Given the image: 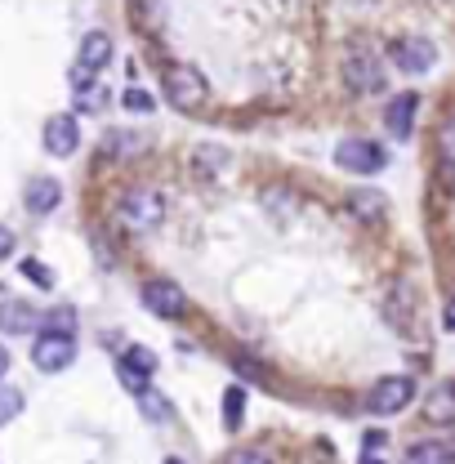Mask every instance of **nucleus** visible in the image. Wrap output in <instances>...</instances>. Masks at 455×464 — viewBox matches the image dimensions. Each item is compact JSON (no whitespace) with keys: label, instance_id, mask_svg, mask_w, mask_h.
I'll return each mask as SVG.
<instances>
[{"label":"nucleus","instance_id":"f257e3e1","mask_svg":"<svg viewBox=\"0 0 455 464\" xmlns=\"http://www.w3.org/2000/svg\"><path fill=\"white\" fill-rule=\"evenodd\" d=\"M166 219V201L152 188H125L116 197V224L125 232H152Z\"/></svg>","mask_w":455,"mask_h":464},{"label":"nucleus","instance_id":"f03ea898","mask_svg":"<svg viewBox=\"0 0 455 464\" xmlns=\"http://www.w3.org/2000/svg\"><path fill=\"white\" fill-rule=\"evenodd\" d=\"M344 81L357 94H380L384 90V63H380V54L366 41L348 45V54H344Z\"/></svg>","mask_w":455,"mask_h":464},{"label":"nucleus","instance_id":"7ed1b4c3","mask_svg":"<svg viewBox=\"0 0 455 464\" xmlns=\"http://www.w3.org/2000/svg\"><path fill=\"white\" fill-rule=\"evenodd\" d=\"M206 94H210V85H206V76H201L197 67H188V63L166 67V99H170V108L197 112V108L206 103Z\"/></svg>","mask_w":455,"mask_h":464},{"label":"nucleus","instance_id":"20e7f679","mask_svg":"<svg viewBox=\"0 0 455 464\" xmlns=\"http://www.w3.org/2000/svg\"><path fill=\"white\" fill-rule=\"evenodd\" d=\"M335 166L348 174H380L389 166V152L380 143H371V139H344L335 148Z\"/></svg>","mask_w":455,"mask_h":464},{"label":"nucleus","instance_id":"39448f33","mask_svg":"<svg viewBox=\"0 0 455 464\" xmlns=\"http://www.w3.org/2000/svg\"><path fill=\"white\" fill-rule=\"evenodd\" d=\"M415 398V380H406V375H384L371 393H366V411L371 415H398L406 411Z\"/></svg>","mask_w":455,"mask_h":464},{"label":"nucleus","instance_id":"423d86ee","mask_svg":"<svg viewBox=\"0 0 455 464\" xmlns=\"http://www.w3.org/2000/svg\"><path fill=\"white\" fill-rule=\"evenodd\" d=\"M32 362H36V371H45V375H54V371H67L72 362H76V340L72 335H58V331H45L36 348H32Z\"/></svg>","mask_w":455,"mask_h":464},{"label":"nucleus","instance_id":"0eeeda50","mask_svg":"<svg viewBox=\"0 0 455 464\" xmlns=\"http://www.w3.org/2000/svg\"><path fill=\"white\" fill-rule=\"evenodd\" d=\"M143 308L157 313L161 322H179V317H188V295L174 282H148L143 286Z\"/></svg>","mask_w":455,"mask_h":464},{"label":"nucleus","instance_id":"6e6552de","mask_svg":"<svg viewBox=\"0 0 455 464\" xmlns=\"http://www.w3.org/2000/svg\"><path fill=\"white\" fill-rule=\"evenodd\" d=\"M393 63L406 76H424L438 63V45L424 41V36H402V41H393Z\"/></svg>","mask_w":455,"mask_h":464},{"label":"nucleus","instance_id":"1a4fd4ad","mask_svg":"<svg viewBox=\"0 0 455 464\" xmlns=\"http://www.w3.org/2000/svg\"><path fill=\"white\" fill-rule=\"evenodd\" d=\"M81 148V125H76V116L58 112L45 121V152L50 157H72Z\"/></svg>","mask_w":455,"mask_h":464},{"label":"nucleus","instance_id":"9d476101","mask_svg":"<svg viewBox=\"0 0 455 464\" xmlns=\"http://www.w3.org/2000/svg\"><path fill=\"white\" fill-rule=\"evenodd\" d=\"M415 112H420V94H415V90L393 94V99H389V108H384V125H389V134H393V139H411V130H415Z\"/></svg>","mask_w":455,"mask_h":464},{"label":"nucleus","instance_id":"9b49d317","mask_svg":"<svg viewBox=\"0 0 455 464\" xmlns=\"http://www.w3.org/2000/svg\"><path fill=\"white\" fill-rule=\"evenodd\" d=\"M384 317H389L393 331H411V322H415V290H411V282H398L384 295Z\"/></svg>","mask_w":455,"mask_h":464},{"label":"nucleus","instance_id":"f8f14e48","mask_svg":"<svg viewBox=\"0 0 455 464\" xmlns=\"http://www.w3.org/2000/svg\"><path fill=\"white\" fill-rule=\"evenodd\" d=\"M58 201H63V183L50 179V174H41V179H32V183L23 188V206H27L32 215H50Z\"/></svg>","mask_w":455,"mask_h":464},{"label":"nucleus","instance_id":"ddd939ff","mask_svg":"<svg viewBox=\"0 0 455 464\" xmlns=\"http://www.w3.org/2000/svg\"><path fill=\"white\" fill-rule=\"evenodd\" d=\"M36 326H41V313H36L27 299H5V304H0V331L27 335V331H36Z\"/></svg>","mask_w":455,"mask_h":464},{"label":"nucleus","instance_id":"4468645a","mask_svg":"<svg viewBox=\"0 0 455 464\" xmlns=\"http://www.w3.org/2000/svg\"><path fill=\"white\" fill-rule=\"evenodd\" d=\"M348 210H353L362 224H384L389 201H384V192H375V188H353V192H348Z\"/></svg>","mask_w":455,"mask_h":464},{"label":"nucleus","instance_id":"2eb2a0df","mask_svg":"<svg viewBox=\"0 0 455 464\" xmlns=\"http://www.w3.org/2000/svg\"><path fill=\"white\" fill-rule=\"evenodd\" d=\"M112 63V36L108 32H90L85 41H81V54H76V67H85V72H103Z\"/></svg>","mask_w":455,"mask_h":464},{"label":"nucleus","instance_id":"dca6fc26","mask_svg":"<svg viewBox=\"0 0 455 464\" xmlns=\"http://www.w3.org/2000/svg\"><path fill=\"white\" fill-rule=\"evenodd\" d=\"M116 366H121V371H134V375H143V380H152L161 362H157V353H152L148 344H130L125 353H121V362H116Z\"/></svg>","mask_w":455,"mask_h":464},{"label":"nucleus","instance_id":"f3484780","mask_svg":"<svg viewBox=\"0 0 455 464\" xmlns=\"http://www.w3.org/2000/svg\"><path fill=\"white\" fill-rule=\"evenodd\" d=\"M424 415H429L433 424H451V420H455V389H451V384H438V389L429 393Z\"/></svg>","mask_w":455,"mask_h":464},{"label":"nucleus","instance_id":"a211bd4d","mask_svg":"<svg viewBox=\"0 0 455 464\" xmlns=\"http://www.w3.org/2000/svg\"><path fill=\"white\" fill-rule=\"evenodd\" d=\"M406 464H451V447L447 442H411Z\"/></svg>","mask_w":455,"mask_h":464},{"label":"nucleus","instance_id":"6ab92c4d","mask_svg":"<svg viewBox=\"0 0 455 464\" xmlns=\"http://www.w3.org/2000/svg\"><path fill=\"white\" fill-rule=\"evenodd\" d=\"M241 420H246V389L241 384H232L224 393V429L228 433H237L241 429Z\"/></svg>","mask_w":455,"mask_h":464},{"label":"nucleus","instance_id":"aec40b11","mask_svg":"<svg viewBox=\"0 0 455 464\" xmlns=\"http://www.w3.org/2000/svg\"><path fill=\"white\" fill-rule=\"evenodd\" d=\"M134 398H139V411H143L152 424H157V420H170V402H166V398H161L152 384H148L143 393H134Z\"/></svg>","mask_w":455,"mask_h":464},{"label":"nucleus","instance_id":"412c9836","mask_svg":"<svg viewBox=\"0 0 455 464\" xmlns=\"http://www.w3.org/2000/svg\"><path fill=\"white\" fill-rule=\"evenodd\" d=\"M76 108H81V112H103V108H108V90H103L99 81L81 85V90H76Z\"/></svg>","mask_w":455,"mask_h":464},{"label":"nucleus","instance_id":"4be33fe9","mask_svg":"<svg viewBox=\"0 0 455 464\" xmlns=\"http://www.w3.org/2000/svg\"><path fill=\"white\" fill-rule=\"evenodd\" d=\"M103 143H108V152H112V157H134V152H143V139H139V134H130V130H112Z\"/></svg>","mask_w":455,"mask_h":464},{"label":"nucleus","instance_id":"5701e85b","mask_svg":"<svg viewBox=\"0 0 455 464\" xmlns=\"http://www.w3.org/2000/svg\"><path fill=\"white\" fill-rule=\"evenodd\" d=\"M50 331H58V335H72V322H76V308L72 304H63V308H50L45 317H41Z\"/></svg>","mask_w":455,"mask_h":464},{"label":"nucleus","instance_id":"b1692460","mask_svg":"<svg viewBox=\"0 0 455 464\" xmlns=\"http://www.w3.org/2000/svg\"><path fill=\"white\" fill-rule=\"evenodd\" d=\"M121 103H125V112H134V116L152 112V94H148V90H139V85H130V90L121 94Z\"/></svg>","mask_w":455,"mask_h":464},{"label":"nucleus","instance_id":"393cba45","mask_svg":"<svg viewBox=\"0 0 455 464\" xmlns=\"http://www.w3.org/2000/svg\"><path fill=\"white\" fill-rule=\"evenodd\" d=\"M23 411V393L18 389H0V424H9Z\"/></svg>","mask_w":455,"mask_h":464},{"label":"nucleus","instance_id":"a878e982","mask_svg":"<svg viewBox=\"0 0 455 464\" xmlns=\"http://www.w3.org/2000/svg\"><path fill=\"white\" fill-rule=\"evenodd\" d=\"M228 464H273L268 460V451H259V447H241V451H232Z\"/></svg>","mask_w":455,"mask_h":464},{"label":"nucleus","instance_id":"bb28decb","mask_svg":"<svg viewBox=\"0 0 455 464\" xmlns=\"http://www.w3.org/2000/svg\"><path fill=\"white\" fill-rule=\"evenodd\" d=\"M23 277H32V282H41V286H50V282H54V277H50V268H45V264H32V259L23 264Z\"/></svg>","mask_w":455,"mask_h":464},{"label":"nucleus","instance_id":"cd10ccee","mask_svg":"<svg viewBox=\"0 0 455 464\" xmlns=\"http://www.w3.org/2000/svg\"><path fill=\"white\" fill-rule=\"evenodd\" d=\"M9 250H14V232H9V228H0V259H5Z\"/></svg>","mask_w":455,"mask_h":464},{"label":"nucleus","instance_id":"c85d7f7f","mask_svg":"<svg viewBox=\"0 0 455 464\" xmlns=\"http://www.w3.org/2000/svg\"><path fill=\"white\" fill-rule=\"evenodd\" d=\"M362 464H389V460H384L380 451H362Z\"/></svg>","mask_w":455,"mask_h":464},{"label":"nucleus","instance_id":"c756f323","mask_svg":"<svg viewBox=\"0 0 455 464\" xmlns=\"http://www.w3.org/2000/svg\"><path fill=\"white\" fill-rule=\"evenodd\" d=\"M5 371H9V353L0 348V380H5Z\"/></svg>","mask_w":455,"mask_h":464},{"label":"nucleus","instance_id":"7c9ffc66","mask_svg":"<svg viewBox=\"0 0 455 464\" xmlns=\"http://www.w3.org/2000/svg\"><path fill=\"white\" fill-rule=\"evenodd\" d=\"M166 464H183V460H166Z\"/></svg>","mask_w":455,"mask_h":464}]
</instances>
